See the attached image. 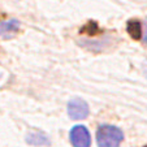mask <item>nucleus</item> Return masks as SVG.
I'll return each mask as SVG.
<instances>
[{
	"mask_svg": "<svg viewBox=\"0 0 147 147\" xmlns=\"http://www.w3.org/2000/svg\"><path fill=\"white\" fill-rule=\"evenodd\" d=\"M26 142L33 146H50V139L40 131H31L26 136Z\"/></svg>",
	"mask_w": 147,
	"mask_h": 147,
	"instance_id": "obj_5",
	"label": "nucleus"
},
{
	"mask_svg": "<svg viewBox=\"0 0 147 147\" xmlns=\"http://www.w3.org/2000/svg\"><path fill=\"white\" fill-rule=\"evenodd\" d=\"M70 142L74 147H90L91 144V136L83 125H76L70 130Z\"/></svg>",
	"mask_w": 147,
	"mask_h": 147,
	"instance_id": "obj_2",
	"label": "nucleus"
},
{
	"mask_svg": "<svg viewBox=\"0 0 147 147\" xmlns=\"http://www.w3.org/2000/svg\"><path fill=\"white\" fill-rule=\"evenodd\" d=\"M143 42L147 45V25H146V33H144V35H143Z\"/></svg>",
	"mask_w": 147,
	"mask_h": 147,
	"instance_id": "obj_7",
	"label": "nucleus"
},
{
	"mask_svg": "<svg viewBox=\"0 0 147 147\" xmlns=\"http://www.w3.org/2000/svg\"><path fill=\"white\" fill-rule=\"evenodd\" d=\"M126 31L133 39H139L142 36V24L137 20H130L126 24Z\"/></svg>",
	"mask_w": 147,
	"mask_h": 147,
	"instance_id": "obj_6",
	"label": "nucleus"
},
{
	"mask_svg": "<svg viewBox=\"0 0 147 147\" xmlns=\"http://www.w3.org/2000/svg\"><path fill=\"white\" fill-rule=\"evenodd\" d=\"M89 104L81 98H74L68 103V115L73 120H82L89 116Z\"/></svg>",
	"mask_w": 147,
	"mask_h": 147,
	"instance_id": "obj_3",
	"label": "nucleus"
},
{
	"mask_svg": "<svg viewBox=\"0 0 147 147\" xmlns=\"http://www.w3.org/2000/svg\"><path fill=\"white\" fill-rule=\"evenodd\" d=\"M20 24L18 20L12 18V20H7V21H1L0 22V36L1 38H11L16 33H18L20 30Z\"/></svg>",
	"mask_w": 147,
	"mask_h": 147,
	"instance_id": "obj_4",
	"label": "nucleus"
},
{
	"mask_svg": "<svg viewBox=\"0 0 147 147\" xmlns=\"http://www.w3.org/2000/svg\"><path fill=\"white\" fill-rule=\"evenodd\" d=\"M124 141V134L113 125H100L96 131V143L99 147H119Z\"/></svg>",
	"mask_w": 147,
	"mask_h": 147,
	"instance_id": "obj_1",
	"label": "nucleus"
}]
</instances>
